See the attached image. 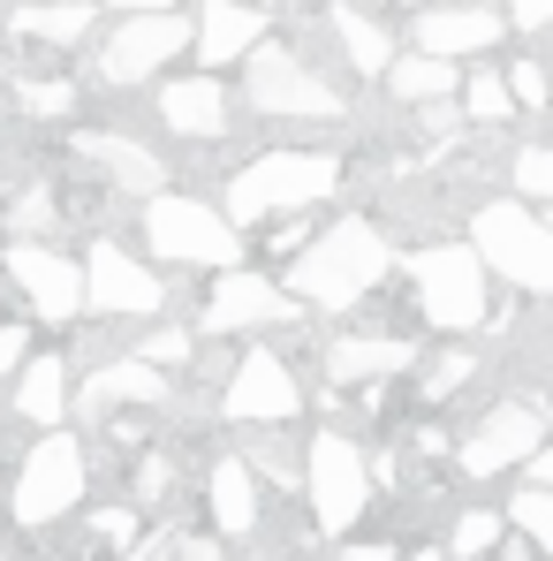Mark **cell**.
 Returning <instances> with one entry per match:
<instances>
[{
	"instance_id": "obj_35",
	"label": "cell",
	"mask_w": 553,
	"mask_h": 561,
	"mask_svg": "<svg viewBox=\"0 0 553 561\" xmlns=\"http://www.w3.org/2000/svg\"><path fill=\"white\" fill-rule=\"evenodd\" d=\"M508 524L553 561V493H546V485H523V478H516V493H508Z\"/></svg>"
},
{
	"instance_id": "obj_22",
	"label": "cell",
	"mask_w": 553,
	"mask_h": 561,
	"mask_svg": "<svg viewBox=\"0 0 553 561\" xmlns=\"http://www.w3.org/2000/svg\"><path fill=\"white\" fill-rule=\"evenodd\" d=\"M69 394H77L69 357H61L54 342H38V350L23 357V373L0 387V417L23 425V433H54V425H69Z\"/></svg>"
},
{
	"instance_id": "obj_47",
	"label": "cell",
	"mask_w": 553,
	"mask_h": 561,
	"mask_svg": "<svg viewBox=\"0 0 553 561\" xmlns=\"http://www.w3.org/2000/svg\"><path fill=\"white\" fill-rule=\"evenodd\" d=\"M280 8H303V0H280Z\"/></svg>"
},
{
	"instance_id": "obj_42",
	"label": "cell",
	"mask_w": 553,
	"mask_h": 561,
	"mask_svg": "<svg viewBox=\"0 0 553 561\" xmlns=\"http://www.w3.org/2000/svg\"><path fill=\"white\" fill-rule=\"evenodd\" d=\"M106 15H168V8H183V0H99Z\"/></svg>"
},
{
	"instance_id": "obj_5",
	"label": "cell",
	"mask_w": 553,
	"mask_h": 561,
	"mask_svg": "<svg viewBox=\"0 0 553 561\" xmlns=\"http://www.w3.org/2000/svg\"><path fill=\"white\" fill-rule=\"evenodd\" d=\"M137 243L160 274H220V266H243L251 259V236L205 197V190H152L137 205Z\"/></svg>"
},
{
	"instance_id": "obj_13",
	"label": "cell",
	"mask_w": 553,
	"mask_h": 561,
	"mask_svg": "<svg viewBox=\"0 0 553 561\" xmlns=\"http://www.w3.org/2000/svg\"><path fill=\"white\" fill-rule=\"evenodd\" d=\"M0 280L23 296L31 327H46V334H77V327H84V259H77L69 243L0 236Z\"/></svg>"
},
{
	"instance_id": "obj_3",
	"label": "cell",
	"mask_w": 553,
	"mask_h": 561,
	"mask_svg": "<svg viewBox=\"0 0 553 561\" xmlns=\"http://www.w3.org/2000/svg\"><path fill=\"white\" fill-rule=\"evenodd\" d=\"M92 478H99L92 433H77V425L31 433V448L0 470V516H8L23 539H46L54 524H69V516L92 501Z\"/></svg>"
},
{
	"instance_id": "obj_20",
	"label": "cell",
	"mask_w": 553,
	"mask_h": 561,
	"mask_svg": "<svg viewBox=\"0 0 553 561\" xmlns=\"http://www.w3.org/2000/svg\"><path fill=\"white\" fill-rule=\"evenodd\" d=\"M197 493H205V524L228 547H258L266 539V485H258V470L243 463V448H212Z\"/></svg>"
},
{
	"instance_id": "obj_14",
	"label": "cell",
	"mask_w": 553,
	"mask_h": 561,
	"mask_svg": "<svg viewBox=\"0 0 553 561\" xmlns=\"http://www.w3.org/2000/svg\"><path fill=\"white\" fill-rule=\"evenodd\" d=\"M553 433V402L546 394H500L470 417V433L456 440V470L470 485H493V478H516L531 463V448Z\"/></svg>"
},
{
	"instance_id": "obj_38",
	"label": "cell",
	"mask_w": 553,
	"mask_h": 561,
	"mask_svg": "<svg viewBox=\"0 0 553 561\" xmlns=\"http://www.w3.org/2000/svg\"><path fill=\"white\" fill-rule=\"evenodd\" d=\"M31 350H38V327H31V319H0V387L23 373Z\"/></svg>"
},
{
	"instance_id": "obj_8",
	"label": "cell",
	"mask_w": 553,
	"mask_h": 561,
	"mask_svg": "<svg viewBox=\"0 0 553 561\" xmlns=\"http://www.w3.org/2000/svg\"><path fill=\"white\" fill-rule=\"evenodd\" d=\"M243 84H235V106L251 114V122H311V129H326V122H349V99L342 84L319 69V54L303 46V38H288L274 23V38L235 69Z\"/></svg>"
},
{
	"instance_id": "obj_45",
	"label": "cell",
	"mask_w": 553,
	"mask_h": 561,
	"mask_svg": "<svg viewBox=\"0 0 553 561\" xmlns=\"http://www.w3.org/2000/svg\"><path fill=\"white\" fill-rule=\"evenodd\" d=\"M0 561H15V547H8V531H0Z\"/></svg>"
},
{
	"instance_id": "obj_32",
	"label": "cell",
	"mask_w": 553,
	"mask_h": 561,
	"mask_svg": "<svg viewBox=\"0 0 553 561\" xmlns=\"http://www.w3.org/2000/svg\"><path fill=\"white\" fill-rule=\"evenodd\" d=\"M175 485H183V456H175V448H137V463H129V493H122V501H137L145 516H160V508L175 501Z\"/></svg>"
},
{
	"instance_id": "obj_40",
	"label": "cell",
	"mask_w": 553,
	"mask_h": 561,
	"mask_svg": "<svg viewBox=\"0 0 553 561\" xmlns=\"http://www.w3.org/2000/svg\"><path fill=\"white\" fill-rule=\"evenodd\" d=\"M516 478H523V485H546V493H553V433L539 440V448H531V463L516 470Z\"/></svg>"
},
{
	"instance_id": "obj_33",
	"label": "cell",
	"mask_w": 553,
	"mask_h": 561,
	"mask_svg": "<svg viewBox=\"0 0 553 561\" xmlns=\"http://www.w3.org/2000/svg\"><path fill=\"white\" fill-rule=\"evenodd\" d=\"M508 197H523V205H539L553 220V145L546 137H531V145H516V160H508Z\"/></svg>"
},
{
	"instance_id": "obj_2",
	"label": "cell",
	"mask_w": 553,
	"mask_h": 561,
	"mask_svg": "<svg viewBox=\"0 0 553 561\" xmlns=\"http://www.w3.org/2000/svg\"><path fill=\"white\" fill-rule=\"evenodd\" d=\"M342 190H349V152L342 145H258V152H243L228 168V183H220L212 205L243 236H258L266 220H280V213H319Z\"/></svg>"
},
{
	"instance_id": "obj_7",
	"label": "cell",
	"mask_w": 553,
	"mask_h": 561,
	"mask_svg": "<svg viewBox=\"0 0 553 561\" xmlns=\"http://www.w3.org/2000/svg\"><path fill=\"white\" fill-rule=\"evenodd\" d=\"M462 243L516 304H553V220L523 197H477L462 213Z\"/></svg>"
},
{
	"instance_id": "obj_24",
	"label": "cell",
	"mask_w": 553,
	"mask_h": 561,
	"mask_svg": "<svg viewBox=\"0 0 553 561\" xmlns=\"http://www.w3.org/2000/svg\"><path fill=\"white\" fill-rule=\"evenodd\" d=\"M326 38H334L349 84H379L394 69V54H402V31H387L371 8H326Z\"/></svg>"
},
{
	"instance_id": "obj_46",
	"label": "cell",
	"mask_w": 553,
	"mask_h": 561,
	"mask_svg": "<svg viewBox=\"0 0 553 561\" xmlns=\"http://www.w3.org/2000/svg\"><path fill=\"white\" fill-rule=\"evenodd\" d=\"M334 8H365V0H334Z\"/></svg>"
},
{
	"instance_id": "obj_12",
	"label": "cell",
	"mask_w": 553,
	"mask_h": 561,
	"mask_svg": "<svg viewBox=\"0 0 553 561\" xmlns=\"http://www.w3.org/2000/svg\"><path fill=\"white\" fill-rule=\"evenodd\" d=\"M175 311V280L160 274L145 251H129L122 236H92L84 243V319L99 327H145Z\"/></svg>"
},
{
	"instance_id": "obj_29",
	"label": "cell",
	"mask_w": 553,
	"mask_h": 561,
	"mask_svg": "<svg viewBox=\"0 0 553 561\" xmlns=\"http://www.w3.org/2000/svg\"><path fill=\"white\" fill-rule=\"evenodd\" d=\"M243 463L258 470V485H280V493H296V485H303V433H296V425L243 433Z\"/></svg>"
},
{
	"instance_id": "obj_15",
	"label": "cell",
	"mask_w": 553,
	"mask_h": 561,
	"mask_svg": "<svg viewBox=\"0 0 553 561\" xmlns=\"http://www.w3.org/2000/svg\"><path fill=\"white\" fill-rule=\"evenodd\" d=\"M69 168H77L84 183H99L106 197H122V205H145L152 190L175 183V160H168L160 145L114 129V122H84V129H69Z\"/></svg>"
},
{
	"instance_id": "obj_1",
	"label": "cell",
	"mask_w": 553,
	"mask_h": 561,
	"mask_svg": "<svg viewBox=\"0 0 553 561\" xmlns=\"http://www.w3.org/2000/svg\"><path fill=\"white\" fill-rule=\"evenodd\" d=\"M394 236H387V220L379 213H334V220H319L311 228V243L280 266L288 280V296L303 304V319H357L371 296H387V280H394Z\"/></svg>"
},
{
	"instance_id": "obj_41",
	"label": "cell",
	"mask_w": 553,
	"mask_h": 561,
	"mask_svg": "<svg viewBox=\"0 0 553 561\" xmlns=\"http://www.w3.org/2000/svg\"><path fill=\"white\" fill-rule=\"evenodd\" d=\"M493 561H546V554H539V547H531V539H523V531H516V524H508V539H500V547H493Z\"/></svg>"
},
{
	"instance_id": "obj_11",
	"label": "cell",
	"mask_w": 553,
	"mask_h": 561,
	"mask_svg": "<svg viewBox=\"0 0 553 561\" xmlns=\"http://www.w3.org/2000/svg\"><path fill=\"white\" fill-rule=\"evenodd\" d=\"M189 54V8L168 15H114L92 38V84L99 92H152Z\"/></svg>"
},
{
	"instance_id": "obj_17",
	"label": "cell",
	"mask_w": 553,
	"mask_h": 561,
	"mask_svg": "<svg viewBox=\"0 0 553 561\" xmlns=\"http://www.w3.org/2000/svg\"><path fill=\"white\" fill-rule=\"evenodd\" d=\"M183 402V387L175 373H160V365H145V357H106L92 373H77V394H69V417H77V433H92L99 417H114V410H152V417H168Z\"/></svg>"
},
{
	"instance_id": "obj_18",
	"label": "cell",
	"mask_w": 553,
	"mask_h": 561,
	"mask_svg": "<svg viewBox=\"0 0 553 561\" xmlns=\"http://www.w3.org/2000/svg\"><path fill=\"white\" fill-rule=\"evenodd\" d=\"M500 38H508V23H500L493 0H433V8H417L410 31H402V46L440 54V61H456V69L485 61V54H500Z\"/></svg>"
},
{
	"instance_id": "obj_39",
	"label": "cell",
	"mask_w": 553,
	"mask_h": 561,
	"mask_svg": "<svg viewBox=\"0 0 553 561\" xmlns=\"http://www.w3.org/2000/svg\"><path fill=\"white\" fill-rule=\"evenodd\" d=\"M342 561H402V539H334Z\"/></svg>"
},
{
	"instance_id": "obj_25",
	"label": "cell",
	"mask_w": 553,
	"mask_h": 561,
	"mask_svg": "<svg viewBox=\"0 0 553 561\" xmlns=\"http://www.w3.org/2000/svg\"><path fill=\"white\" fill-rule=\"evenodd\" d=\"M394 106H410V114H425V106H448L462 92V69L456 61H440V54H417V46H402L394 54V69L379 77Z\"/></svg>"
},
{
	"instance_id": "obj_49",
	"label": "cell",
	"mask_w": 553,
	"mask_h": 561,
	"mask_svg": "<svg viewBox=\"0 0 553 561\" xmlns=\"http://www.w3.org/2000/svg\"><path fill=\"white\" fill-rule=\"evenodd\" d=\"M0 319H8V311H0Z\"/></svg>"
},
{
	"instance_id": "obj_48",
	"label": "cell",
	"mask_w": 553,
	"mask_h": 561,
	"mask_svg": "<svg viewBox=\"0 0 553 561\" xmlns=\"http://www.w3.org/2000/svg\"><path fill=\"white\" fill-rule=\"evenodd\" d=\"M61 561H77V554H61Z\"/></svg>"
},
{
	"instance_id": "obj_44",
	"label": "cell",
	"mask_w": 553,
	"mask_h": 561,
	"mask_svg": "<svg viewBox=\"0 0 553 561\" xmlns=\"http://www.w3.org/2000/svg\"><path fill=\"white\" fill-rule=\"evenodd\" d=\"M394 8H410V15H417V8H433V0H394Z\"/></svg>"
},
{
	"instance_id": "obj_23",
	"label": "cell",
	"mask_w": 553,
	"mask_h": 561,
	"mask_svg": "<svg viewBox=\"0 0 553 561\" xmlns=\"http://www.w3.org/2000/svg\"><path fill=\"white\" fill-rule=\"evenodd\" d=\"M0 31L15 46H46V54H92L99 38V0H8Z\"/></svg>"
},
{
	"instance_id": "obj_30",
	"label": "cell",
	"mask_w": 553,
	"mask_h": 561,
	"mask_svg": "<svg viewBox=\"0 0 553 561\" xmlns=\"http://www.w3.org/2000/svg\"><path fill=\"white\" fill-rule=\"evenodd\" d=\"M477 373H485V357L470 342H440V357H417V402L425 410H448Z\"/></svg>"
},
{
	"instance_id": "obj_26",
	"label": "cell",
	"mask_w": 553,
	"mask_h": 561,
	"mask_svg": "<svg viewBox=\"0 0 553 561\" xmlns=\"http://www.w3.org/2000/svg\"><path fill=\"white\" fill-rule=\"evenodd\" d=\"M456 114H462V129H508V122H516V99H508V77H500V54H485V61L462 69Z\"/></svg>"
},
{
	"instance_id": "obj_6",
	"label": "cell",
	"mask_w": 553,
	"mask_h": 561,
	"mask_svg": "<svg viewBox=\"0 0 553 561\" xmlns=\"http://www.w3.org/2000/svg\"><path fill=\"white\" fill-rule=\"evenodd\" d=\"M394 274H402V296H410V311H417L425 334L462 342V334L493 327V274L477 266V251L462 236H425Z\"/></svg>"
},
{
	"instance_id": "obj_37",
	"label": "cell",
	"mask_w": 553,
	"mask_h": 561,
	"mask_svg": "<svg viewBox=\"0 0 553 561\" xmlns=\"http://www.w3.org/2000/svg\"><path fill=\"white\" fill-rule=\"evenodd\" d=\"M493 8H500L508 38H546L553 31V0H493Z\"/></svg>"
},
{
	"instance_id": "obj_4",
	"label": "cell",
	"mask_w": 553,
	"mask_h": 561,
	"mask_svg": "<svg viewBox=\"0 0 553 561\" xmlns=\"http://www.w3.org/2000/svg\"><path fill=\"white\" fill-rule=\"evenodd\" d=\"M371 493H379V478H371V440L357 425H342V417H319V425L303 433V485H296L303 531H311L319 547L357 539L365 516H371Z\"/></svg>"
},
{
	"instance_id": "obj_19",
	"label": "cell",
	"mask_w": 553,
	"mask_h": 561,
	"mask_svg": "<svg viewBox=\"0 0 553 561\" xmlns=\"http://www.w3.org/2000/svg\"><path fill=\"white\" fill-rule=\"evenodd\" d=\"M417 357H425V342L410 334V327H342L326 350H319V387H371V379H402L417 373Z\"/></svg>"
},
{
	"instance_id": "obj_16",
	"label": "cell",
	"mask_w": 553,
	"mask_h": 561,
	"mask_svg": "<svg viewBox=\"0 0 553 561\" xmlns=\"http://www.w3.org/2000/svg\"><path fill=\"white\" fill-rule=\"evenodd\" d=\"M152 122L175 137V145H228L243 106H235V84L212 77V69H168L152 84Z\"/></svg>"
},
{
	"instance_id": "obj_27",
	"label": "cell",
	"mask_w": 553,
	"mask_h": 561,
	"mask_svg": "<svg viewBox=\"0 0 553 561\" xmlns=\"http://www.w3.org/2000/svg\"><path fill=\"white\" fill-rule=\"evenodd\" d=\"M8 106H15L23 122H69V129H77L84 84H77V77H31V69H8Z\"/></svg>"
},
{
	"instance_id": "obj_31",
	"label": "cell",
	"mask_w": 553,
	"mask_h": 561,
	"mask_svg": "<svg viewBox=\"0 0 553 561\" xmlns=\"http://www.w3.org/2000/svg\"><path fill=\"white\" fill-rule=\"evenodd\" d=\"M129 357H145V365H160V373L183 379L189 365H197V327H183V319H145L129 342H122Z\"/></svg>"
},
{
	"instance_id": "obj_21",
	"label": "cell",
	"mask_w": 553,
	"mask_h": 561,
	"mask_svg": "<svg viewBox=\"0 0 553 561\" xmlns=\"http://www.w3.org/2000/svg\"><path fill=\"white\" fill-rule=\"evenodd\" d=\"M266 38H274V8L266 0H197V15H189V54L212 77L243 69Z\"/></svg>"
},
{
	"instance_id": "obj_34",
	"label": "cell",
	"mask_w": 553,
	"mask_h": 561,
	"mask_svg": "<svg viewBox=\"0 0 553 561\" xmlns=\"http://www.w3.org/2000/svg\"><path fill=\"white\" fill-rule=\"evenodd\" d=\"M500 77H508L516 114H553V61H546V54H508Z\"/></svg>"
},
{
	"instance_id": "obj_43",
	"label": "cell",
	"mask_w": 553,
	"mask_h": 561,
	"mask_svg": "<svg viewBox=\"0 0 553 561\" xmlns=\"http://www.w3.org/2000/svg\"><path fill=\"white\" fill-rule=\"evenodd\" d=\"M402 561H448V554H440V539H433V547H410Z\"/></svg>"
},
{
	"instance_id": "obj_36",
	"label": "cell",
	"mask_w": 553,
	"mask_h": 561,
	"mask_svg": "<svg viewBox=\"0 0 553 561\" xmlns=\"http://www.w3.org/2000/svg\"><path fill=\"white\" fill-rule=\"evenodd\" d=\"M311 228H319V220H303V213H280V220H266V228H258V266H288V259H296V251H303V243H311Z\"/></svg>"
},
{
	"instance_id": "obj_10",
	"label": "cell",
	"mask_w": 553,
	"mask_h": 561,
	"mask_svg": "<svg viewBox=\"0 0 553 561\" xmlns=\"http://www.w3.org/2000/svg\"><path fill=\"white\" fill-rule=\"evenodd\" d=\"M189 327H197V342L280 334V327H303V304L288 296V280H280L274 266L243 259V266H220V274H205V296H197Z\"/></svg>"
},
{
	"instance_id": "obj_9",
	"label": "cell",
	"mask_w": 553,
	"mask_h": 561,
	"mask_svg": "<svg viewBox=\"0 0 553 561\" xmlns=\"http://www.w3.org/2000/svg\"><path fill=\"white\" fill-rule=\"evenodd\" d=\"M212 417L235 433H266V425H303L311 417V387L296 373V357L280 342H243L228 357V379L212 387Z\"/></svg>"
},
{
	"instance_id": "obj_28",
	"label": "cell",
	"mask_w": 553,
	"mask_h": 561,
	"mask_svg": "<svg viewBox=\"0 0 553 561\" xmlns=\"http://www.w3.org/2000/svg\"><path fill=\"white\" fill-rule=\"evenodd\" d=\"M500 539H508V508H493V501H462L456 516H448V531H440V554H448V561H493Z\"/></svg>"
}]
</instances>
